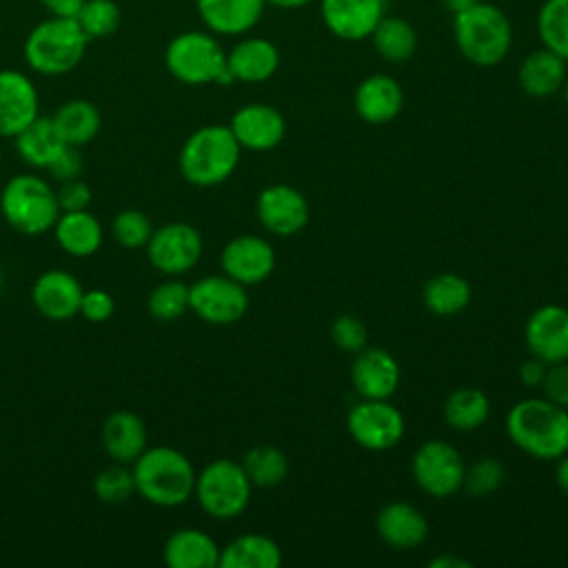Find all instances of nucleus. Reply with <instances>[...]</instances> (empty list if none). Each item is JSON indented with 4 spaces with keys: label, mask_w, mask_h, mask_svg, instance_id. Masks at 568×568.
I'll use <instances>...</instances> for the list:
<instances>
[{
    "label": "nucleus",
    "mask_w": 568,
    "mask_h": 568,
    "mask_svg": "<svg viewBox=\"0 0 568 568\" xmlns=\"http://www.w3.org/2000/svg\"><path fill=\"white\" fill-rule=\"evenodd\" d=\"M506 435L535 459H559L568 453V408L548 397H526L510 406Z\"/></svg>",
    "instance_id": "1"
},
{
    "label": "nucleus",
    "mask_w": 568,
    "mask_h": 568,
    "mask_svg": "<svg viewBox=\"0 0 568 568\" xmlns=\"http://www.w3.org/2000/svg\"><path fill=\"white\" fill-rule=\"evenodd\" d=\"M135 493L153 506L175 508L186 504L195 490V468L191 459L171 446L144 448L133 462Z\"/></svg>",
    "instance_id": "2"
},
{
    "label": "nucleus",
    "mask_w": 568,
    "mask_h": 568,
    "mask_svg": "<svg viewBox=\"0 0 568 568\" xmlns=\"http://www.w3.org/2000/svg\"><path fill=\"white\" fill-rule=\"evenodd\" d=\"M240 151L233 131L224 124H204L182 144L178 166L193 186H217L226 182L240 164Z\"/></svg>",
    "instance_id": "3"
},
{
    "label": "nucleus",
    "mask_w": 568,
    "mask_h": 568,
    "mask_svg": "<svg viewBox=\"0 0 568 568\" xmlns=\"http://www.w3.org/2000/svg\"><path fill=\"white\" fill-rule=\"evenodd\" d=\"M89 38L75 18L49 16L36 24L24 40V60L40 75H64L73 71L87 51Z\"/></svg>",
    "instance_id": "4"
},
{
    "label": "nucleus",
    "mask_w": 568,
    "mask_h": 568,
    "mask_svg": "<svg viewBox=\"0 0 568 568\" xmlns=\"http://www.w3.org/2000/svg\"><path fill=\"white\" fill-rule=\"evenodd\" d=\"M453 33L462 55L477 67L501 62L513 40L506 13L481 0L455 13Z\"/></svg>",
    "instance_id": "5"
},
{
    "label": "nucleus",
    "mask_w": 568,
    "mask_h": 568,
    "mask_svg": "<svg viewBox=\"0 0 568 568\" xmlns=\"http://www.w3.org/2000/svg\"><path fill=\"white\" fill-rule=\"evenodd\" d=\"M0 213L13 231L42 235L53 229L60 206L49 180L36 173H18L2 186Z\"/></svg>",
    "instance_id": "6"
},
{
    "label": "nucleus",
    "mask_w": 568,
    "mask_h": 568,
    "mask_svg": "<svg viewBox=\"0 0 568 568\" xmlns=\"http://www.w3.org/2000/svg\"><path fill=\"white\" fill-rule=\"evenodd\" d=\"M164 64L169 73L191 87L200 84H231L235 82L229 67L226 53L220 42L204 31L178 33L164 51Z\"/></svg>",
    "instance_id": "7"
},
{
    "label": "nucleus",
    "mask_w": 568,
    "mask_h": 568,
    "mask_svg": "<svg viewBox=\"0 0 568 568\" xmlns=\"http://www.w3.org/2000/svg\"><path fill=\"white\" fill-rule=\"evenodd\" d=\"M253 484L248 481L240 462L220 457L209 462L195 475L193 497L200 508L213 519H235L251 501Z\"/></svg>",
    "instance_id": "8"
},
{
    "label": "nucleus",
    "mask_w": 568,
    "mask_h": 568,
    "mask_svg": "<svg viewBox=\"0 0 568 568\" xmlns=\"http://www.w3.org/2000/svg\"><path fill=\"white\" fill-rule=\"evenodd\" d=\"M466 464L459 450L446 439L424 442L410 459V475L419 490L446 499L462 490Z\"/></svg>",
    "instance_id": "9"
},
{
    "label": "nucleus",
    "mask_w": 568,
    "mask_h": 568,
    "mask_svg": "<svg viewBox=\"0 0 568 568\" xmlns=\"http://www.w3.org/2000/svg\"><path fill=\"white\" fill-rule=\"evenodd\" d=\"M346 430L364 450L384 453L402 442L406 422L388 399H359L346 415Z\"/></svg>",
    "instance_id": "10"
},
{
    "label": "nucleus",
    "mask_w": 568,
    "mask_h": 568,
    "mask_svg": "<svg viewBox=\"0 0 568 568\" xmlns=\"http://www.w3.org/2000/svg\"><path fill=\"white\" fill-rule=\"evenodd\" d=\"M189 311L213 326L240 322L248 311L246 286L229 275H206L189 286Z\"/></svg>",
    "instance_id": "11"
},
{
    "label": "nucleus",
    "mask_w": 568,
    "mask_h": 568,
    "mask_svg": "<svg viewBox=\"0 0 568 568\" xmlns=\"http://www.w3.org/2000/svg\"><path fill=\"white\" fill-rule=\"evenodd\" d=\"M202 235L193 224L169 222L153 229L146 242V257L151 266L169 277L191 271L202 257Z\"/></svg>",
    "instance_id": "12"
},
{
    "label": "nucleus",
    "mask_w": 568,
    "mask_h": 568,
    "mask_svg": "<svg viewBox=\"0 0 568 568\" xmlns=\"http://www.w3.org/2000/svg\"><path fill=\"white\" fill-rule=\"evenodd\" d=\"M260 224L280 237L300 233L311 220V206L302 191L291 184H268L255 200Z\"/></svg>",
    "instance_id": "13"
},
{
    "label": "nucleus",
    "mask_w": 568,
    "mask_h": 568,
    "mask_svg": "<svg viewBox=\"0 0 568 568\" xmlns=\"http://www.w3.org/2000/svg\"><path fill=\"white\" fill-rule=\"evenodd\" d=\"M220 266L231 280L255 286L271 277L275 271V251L268 240L260 235H237L224 244Z\"/></svg>",
    "instance_id": "14"
},
{
    "label": "nucleus",
    "mask_w": 568,
    "mask_h": 568,
    "mask_svg": "<svg viewBox=\"0 0 568 568\" xmlns=\"http://www.w3.org/2000/svg\"><path fill=\"white\" fill-rule=\"evenodd\" d=\"M524 342L528 353L544 364L568 359V308L559 304L535 308L526 320Z\"/></svg>",
    "instance_id": "15"
},
{
    "label": "nucleus",
    "mask_w": 568,
    "mask_h": 568,
    "mask_svg": "<svg viewBox=\"0 0 568 568\" xmlns=\"http://www.w3.org/2000/svg\"><path fill=\"white\" fill-rule=\"evenodd\" d=\"M399 362L384 348L364 346L351 364V384L362 399H390L399 388Z\"/></svg>",
    "instance_id": "16"
},
{
    "label": "nucleus",
    "mask_w": 568,
    "mask_h": 568,
    "mask_svg": "<svg viewBox=\"0 0 568 568\" xmlns=\"http://www.w3.org/2000/svg\"><path fill=\"white\" fill-rule=\"evenodd\" d=\"M38 109L33 80L18 69H0V138H16L38 118Z\"/></svg>",
    "instance_id": "17"
},
{
    "label": "nucleus",
    "mask_w": 568,
    "mask_h": 568,
    "mask_svg": "<svg viewBox=\"0 0 568 568\" xmlns=\"http://www.w3.org/2000/svg\"><path fill=\"white\" fill-rule=\"evenodd\" d=\"M229 129L233 131L242 149L264 153L275 149L284 140L286 122L275 106L253 102L244 104L233 113Z\"/></svg>",
    "instance_id": "18"
},
{
    "label": "nucleus",
    "mask_w": 568,
    "mask_h": 568,
    "mask_svg": "<svg viewBox=\"0 0 568 568\" xmlns=\"http://www.w3.org/2000/svg\"><path fill=\"white\" fill-rule=\"evenodd\" d=\"M82 293L84 291L75 275L60 268H51L38 275V280L33 282L31 302L42 317L64 322L78 315Z\"/></svg>",
    "instance_id": "19"
},
{
    "label": "nucleus",
    "mask_w": 568,
    "mask_h": 568,
    "mask_svg": "<svg viewBox=\"0 0 568 568\" xmlns=\"http://www.w3.org/2000/svg\"><path fill=\"white\" fill-rule=\"evenodd\" d=\"M375 532L386 546L408 550L424 544L428 521L417 506L408 501H388L375 515Z\"/></svg>",
    "instance_id": "20"
},
{
    "label": "nucleus",
    "mask_w": 568,
    "mask_h": 568,
    "mask_svg": "<svg viewBox=\"0 0 568 568\" xmlns=\"http://www.w3.org/2000/svg\"><path fill=\"white\" fill-rule=\"evenodd\" d=\"M322 18L337 38L362 40L384 18V0H322Z\"/></svg>",
    "instance_id": "21"
},
{
    "label": "nucleus",
    "mask_w": 568,
    "mask_h": 568,
    "mask_svg": "<svg viewBox=\"0 0 568 568\" xmlns=\"http://www.w3.org/2000/svg\"><path fill=\"white\" fill-rule=\"evenodd\" d=\"M357 115L368 124H386L395 120L404 104V93L397 80L384 73H375L359 82L353 98Z\"/></svg>",
    "instance_id": "22"
},
{
    "label": "nucleus",
    "mask_w": 568,
    "mask_h": 568,
    "mask_svg": "<svg viewBox=\"0 0 568 568\" xmlns=\"http://www.w3.org/2000/svg\"><path fill=\"white\" fill-rule=\"evenodd\" d=\"M102 448L120 464H133L146 448V426L133 410H113L102 424Z\"/></svg>",
    "instance_id": "23"
},
{
    "label": "nucleus",
    "mask_w": 568,
    "mask_h": 568,
    "mask_svg": "<svg viewBox=\"0 0 568 568\" xmlns=\"http://www.w3.org/2000/svg\"><path fill=\"white\" fill-rule=\"evenodd\" d=\"M162 557L169 568H215L220 546L200 528H178L166 537Z\"/></svg>",
    "instance_id": "24"
},
{
    "label": "nucleus",
    "mask_w": 568,
    "mask_h": 568,
    "mask_svg": "<svg viewBox=\"0 0 568 568\" xmlns=\"http://www.w3.org/2000/svg\"><path fill=\"white\" fill-rule=\"evenodd\" d=\"M266 0H195L202 22L220 36H240L257 24Z\"/></svg>",
    "instance_id": "25"
},
{
    "label": "nucleus",
    "mask_w": 568,
    "mask_h": 568,
    "mask_svg": "<svg viewBox=\"0 0 568 568\" xmlns=\"http://www.w3.org/2000/svg\"><path fill=\"white\" fill-rule=\"evenodd\" d=\"M277 64L280 53L264 38H246L226 53V67L240 82H264L277 71Z\"/></svg>",
    "instance_id": "26"
},
{
    "label": "nucleus",
    "mask_w": 568,
    "mask_h": 568,
    "mask_svg": "<svg viewBox=\"0 0 568 568\" xmlns=\"http://www.w3.org/2000/svg\"><path fill=\"white\" fill-rule=\"evenodd\" d=\"M51 231L55 235L58 246L71 257L93 255L100 248L102 237H104L102 224L87 209L84 211H60Z\"/></svg>",
    "instance_id": "27"
},
{
    "label": "nucleus",
    "mask_w": 568,
    "mask_h": 568,
    "mask_svg": "<svg viewBox=\"0 0 568 568\" xmlns=\"http://www.w3.org/2000/svg\"><path fill=\"white\" fill-rule=\"evenodd\" d=\"M220 568H280V544L262 532H246L220 548Z\"/></svg>",
    "instance_id": "28"
},
{
    "label": "nucleus",
    "mask_w": 568,
    "mask_h": 568,
    "mask_svg": "<svg viewBox=\"0 0 568 568\" xmlns=\"http://www.w3.org/2000/svg\"><path fill=\"white\" fill-rule=\"evenodd\" d=\"M566 60L550 49L532 51L519 67V87L532 98H548L564 87Z\"/></svg>",
    "instance_id": "29"
},
{
    "label": "nucleus",
    "mask_w": 568,
    "mask_h": 568,
    "mask_svg": "<svg viewBox=\"0 0 568 568\" xmlns=\"http://www.w3.org/2000/svg\"><path fill=\"white\" fill-rule=\"evenodd\" d=\"M18 155L33 169H44L53 162V158L67 146L53 124L51 118L38 115L31 124H27L16 138Z\"/></svg>",
    "instance_id": "30"
},
{
    "label": "nucleus",
    "mask_w": 568,
    "mask_h": 568,
    "mask_svg": "<svg viewBox=\"0 0 568 568\" xmlns=\"http://www.w3.org/2000/svg\"><path fill=\"white\" fill-rule=\"evenodd\" d=\"M51 120H53L62 142L69 146H78V149L89 144L98 135L100 124H102L98 106L82 98L67 100L64 104H60Z\"/></svg>",
    "instance_id": "31"
},
{
    "label": "nucleus",
    "mask_w": 568,
    "mask_h": 568,
    "mask_svg": "<svg viewBox=\"0 0 568 568\" xmlns=\"http://www.w3.org/2000/svg\"><path fill=\"white\" fill-rule=\"evenodd\" d=\"M444 422L459 433H470L484 426L490 415V399L481 388L462 386L453 390L444 402Z\"/></svg>",
    "instance_id": "32"
},
{
    "label": "nucleus",
    "mask_w": 568,
    "mask_h": 568,
    "mask_svg": "<svg viewBox=\"0 0 568 568\" xmlns=\"http://www.w3.org/2000/svg\"><path fill=\"white\" fill-rule=\"evenodd\" d=\"M473 297L466 277L457 273H437L424 284V306L439 317L462 313Z\"/></svg>",
    "instance_id": "33"
},
{
    "label": "nucleus",
    "mask_w": 568,
    "mask_h": 568,
    "mask_svg": "<svg viewBox=\"0 0 568 568\" xmlns=\"http://www.w3.org/2000/svg\"><path fill=\"white\" fill-rule=\"evenodd\" d=\"M240 464L253 488L280 486L288 475V457L284 455V450L271 444H257L248 448Z\"/></svg>",
    "instance_id": "34"
},
{
    "label": "nucleus",
    "mask_w": 568,
    "mask_h": 568,
    "mask_svg": "<svg viewBox=\"0 0 568 568\" xmlns=\"http://www.w3.org/2000/svg\"><path fill=\"white\" fill-rule=\"evenodd\" d=\"M371 36L377 53L390 62L408 60L417 47L413 27L402 18H382Z\"/></svg>",
    "instance_id": "35"
},
{
    "label": "nucleus",
    "mask_w": 568,
    "mask_h": 568,
    "mask_svg": "<svg viewBox=\"0 0 568 568\" xmlns=\"http://www.w3.org/2000/svg\"><path fill=\"white\" fill-rule=\"evenodd\" d=\"M537 29L544 47L568 62V0H546L537 18Z\"/></svg>",
    "instance_id": "36"
},
{
    "label": "nucleus",
    "mask_w": 568,
    "mask_h": 568,
    "mask_svg": "<svg viewBox=\"0 0 568 568\" xmlns=\"http://www.w3.org/2000/svg\"><path fill=\"white\" fill-rule=\"evenodd\" d=\"M75 22L89 40L106 38L118 31L122 22V11L113 0H84L75 16Z\"/></svg>",
    "instance_id": "37"
},
{
    "label": "nucleus",
    "mask_w": 568,
    "mask_h": 568,
    "mask_svg": "<svg viewBox=\"0 0 568 568\" xmlns=\"http://www.w3.org/2000/svg\"><path fill=\"white\" fill-rule=\"evenodd\" d=\"M146 306L153 320L173 322L189 311V286L180 280H166L151 291Z\"/></svg>",
    "instance_id": "38"
},
{
    "label": "nucleus",
    "mask_w": 568,
    "mask_h": 568,
    "mask_svg": "<svg viewBox=\"0 0 568 568\" xmlns=\"http://www.w3.org/2000/svg\"><path fill=\"white\" fill-rule=\"evenodd\" d=\"M506 481V468L497 457H479L466 466L462 490L470 497H486L501 488Z\"/></svg>",
    "instance_id": "39"
},
{
    "label": "nucleus",
    "mask_w": 568,
    "mask_h": 568,
    "mask_svg": "<svg viewBox=\"0 0 568 568\" xmlns=\"http://www.w3.org/2000/svg\"><path fill=\"white\" fill-rule=\"evenodd\" d=\"M93 493L104 504H122V501L131 499V495L135 493L133 470L120 462L102 468L93 477Z\"/></svg>",
    "instance_id": "40"
},
{
    "label": "nucleus",
    "mask_w": 568,
    "mask_h": 568,
    "mask_svg": "<svg viewBox=\"0 0 568 568\" xmlns=\"http://www.w3.org/2000/svg\"><path fill=\"white\" fill-rule=\"evenodd\" d=\"M153 233L149 215L140 209H122L111 222V235L122 248H142L146 246Z\"/></svg>",
    "instance_id": "41"
},
{
    "label": "nucleus",
    "mask_w": 568,
    "mask_h": 568,
    "mask_svg": "<svg viewBox=\"0 0 568 568\" xmlns=\"http://www.w3.org/2000/svg\"><path fill=\"white\" fill-rule=\"evenodd\" d=\"M331 339L339 351L355 355L357 351H362L366 346L368 331H366V324L357 315L344 313L333 320Z\"/></svg>",
    "instance_id": "42"
},
{
    "label": "nucleus",
    "mask_w": 568,
    "mask_h": 568,
    "mask_svg": "<svg viewBox=\"0 0 568 568\" xmlns=\"http://www.w3.org/2000/svg\"><path fill=\"white\" fill-rule=\"evenodd\" d=\"M115 311V302L111 297V293L102 291V288H89L82 293L80 300V315L93 324H102L106 322Z\"/></svg>",
    "instance_id": "43"
},
{
    "label": "nucleus",
    "mask_w": 568,
    "mask_h": 568,
    "mask_svg": "<svg viewBox=\"0 0 568 568\" xmlns=\"http://www.w3.org/2000/svg\"><path fill=\"white\" fill-rule=\"evenodd\" d=\"M82 155L78 146H62V151L53 158V162L47 166V173L55 180V182H69L80 178L82 173Z\"/></svg>",
    "instance_id": "44"
},
{
    "label": "nucleus",
    "mask_w": 568,
    "mask_h": 568,
    "mask_svg": "<svg viewBox=\"0 0 568 568\" xmlns=\"http://www.w3.org/2000/svg\"><path fill=\"white\" fill-rule=\"evenodd\" d=\"M541 386L550 402L568 408V359L548 364Z\"/></svg>",
    "instance_id": "45"
},
{
    "label": "nucleus",
    "mask_w": 568,
    "mask_h": 568,
    "mask_svg": "<svg viewBox=\"0 0 568 568\" xmlns=\"http://www.w3.org/2000/svg\"><path fill=\"white\" fill-rule=\"evenodd\" d=\"M60 211H84L91 204V189L80 178L60 182V189L55 191Z\"/></svg>",
    "instance_id": "46"
},
{
    "label": "nucleus",
    "mask_w": 568,
    "mask_h": 568,
    "mask_svg": "<svg viewBox=\"0 0 568 568\" xmlns=\"http://www.w3.org/2000/svg\"><path fill=\"white\" fill-rule=\"evenodd\" d=\"M546 368H548V364H544L541 359H537V357L530 355V359H526V362L519 366V382H521L524 386H530V388L541 386L544 375H546Z\"/></svg>",
    "instance_id": "47"
},
{
    "label": "nucleus",
    "mask_w": 568,
    "mask_h": 568,
    "mask_svg": "<svg viewBox=\"0 0 568 568\" xmlns=\"http://www.w3.org/2000/svg\"><path fill=\"white\" fill-rule=\"evenodd\" d=\"M49 16L55 18H75L84 0H40Z\"/></svg>",
    "instance_id": "48"
},
{
    "label": "nucleus",
    "mask_w": 568,
    "mask_h": 568,
    "mask_svg": "<svg viewBox=\"0 0 568 568\" xmlns=\"http://www.w3.org/2000/svg\"><path fill=\"white\" fill-rule=\"evenodd\" d=\"M430 568H470V561L455 555H437L428 561Z\"/></svg>",
    "instance_id": "49"
},
{
    "label": "nucleus",
    "mask_w": 568,
    "mask_h": 568,
    "mask_svg": "<svg viewBox=\"0 0 568 568\" xmlns=\"http://www.w3.org/2000/svg\"><path fill=\"white\" fill-rule=\"evenodd\" d=\"M555 481L559 486V490L568 497V453L561 455L557 459V468H555Z\"/></svg>",
    "instance_id": "50"
},
{
    "label": "nucleus",
    "mask_w": 568,
    "mask_h": 568,
    "mask_svg": "<svg viewBox=\"0 0 568 568\" xmlns=\"http://www.w3.org/2000/svg\"><path fill=\"white\" fill-rule=\"evenodd\" d=\"M475 2H479V0H446V7H448L453 13H457V11H462V9H466V7L475 4Z\"/></svg>",
    "instance_id": "51"
},
{
    "label": "nucleus",
    "mask_w": 568,
    "mask_h": 568,
    "mask_svg": "<svg viewBox=\"0 0 568 568\" xmlns=\"http://www.w3.org/2000/svg\"><path fill=\"white\" fill-rule=\"evenodd\" d=\"M266 2H273L275 7H284V9H295V7H304L311 0H266Z\"/></svg>",
    "instance_id": "52"
},
{
    "label": "nucleus",
    "mask_w": 568,
    "mask_h": 568,
    "mask_svg": "<svg viewBox=\"0 0 568 568\" xmlns=\"http://www.w3.org/2000/svg\"><path fill=\"white\" fill-rule=\"evenodd\" d=\"M564 98H566V104H568V73H566V80H564Z\"/></svg>",
    "instance_id": "53"
},
{
    "label": "nucleus",
    "mask_w": 568,
    "mask_h": 568,
    "mask_svg": "<svg viewBox=\"0 0 568 568\" xmlns=\"http://www.w3.org/2000/svg\"><path fill=\"white\" fill-rule=\"evenodd\" d=\"M0 162H2V146H0Z\"/></svg>",
    "instance_id": "54"
}]
</instances>
